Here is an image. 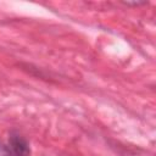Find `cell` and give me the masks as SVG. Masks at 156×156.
Masks as SVG:
<instances>
[{
    "instance_id": "1",
    "label": "cell",
    "mask_w": 156,
    "mask_h": 156,
    "mask_svg": "<svg viewBox=\"0 0 156 156\" xmlns=\"http://www.w3.org/2000/svg\"><path fill=\"white\" fill-rule=\"evenodd\" d=\"M6 144L11 156H30L32 154L28 141L17 132L10 133Z\"/></svg>"
},
{
    "instance_id": "2",
    "label": "cell",
    "mask_w": 156,
    "mask_h": 156,
    "mask_svg": "<svg viewBox=\"0 0 156 156\" xmlns=\"http://www.w3.org/2000/svg\"><path fill=\"white\" fill-rule=\"evenodd\" d=\"M0 156H11L9 147H7V144L2 143L1 140H0Z\"/></svg>"
},
{
    "instance_id": "3",
    "label": "cell",
    "mask_w": 156,
    "mask_h": 156,
    "mask_svg": "<svg viewBox=\"0 0 156 156\" xmlns=\"http://www.w3.org/2000/svg\"><path fill=\"white\" fill-rule=\"evenodd\" d=\"M123 4L127 6H140V5H146L147 1H123Z\"/></svg>"
}]
</instances>
